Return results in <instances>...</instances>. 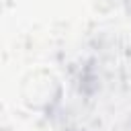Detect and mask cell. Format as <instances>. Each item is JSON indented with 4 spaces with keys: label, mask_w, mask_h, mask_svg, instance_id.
<instances>
[{
    "label": "cell",
    "mask_w": 131,
    "mask_h": 131,
    "mask_svg": "<svg viewBox=\"0 0 131 131\" xmlns=\"http://www.w3.org/2000/svg\"><path fill=\"white\" fill-rule=\"evenodd\" d=\"M59 80L49 70H35L23 78L20 96L29 108L43 111L59 100Z\"/></svg>",
    "instance_id": "1"
}]
</instances>
